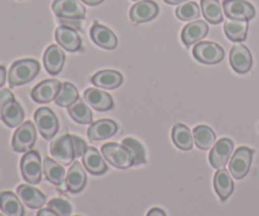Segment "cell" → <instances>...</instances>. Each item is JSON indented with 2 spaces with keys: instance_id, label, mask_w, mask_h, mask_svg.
<instances>
[{
  "instance_id": "12",
  "label": "cell",
  "mask_w": 259,
  "mask_h": 216,
  "mask_svg": "<svg viewBox=\"0 0 259 216\" xmlns=\"http://www.w3.org/2000/svg\"><path fill=\"white\" fill-rule=\"evenodd\" d=\"M230 66L237 73H247L249 72L253 66L252 53L245 46L235 45L230 51L229 56Z\"/></svg>"
},
{
  "instance_id": "39",
  "label": "cell",
  "mask_w": 259,
  "mask_h": 216,
  "mask_svg": "<svg viewBox=\"0 0 259 216\" xmlns=\"http://www.w3.org/2000/svg\"><path fill=\"white\" fill-rule=\"evenodd\" d=\"M72 141H73V146H75L76 157H80V156L82 157V154L85 153L86 148H88L85 141H83L82 138H80V137H76V136H72Z\"/></svg>"
},
{
  "instance_id": "37",
  "label": "cell",
  "mask_w": 259,
  "mask_h": 216,
  "mask_svg": "<svg viewBox=\"0 0 259 216\" xmlns=\"http://www.w3.org/2000/svg\"><path fill=\"white\" fill-rule=\"evenodd\" d=\"M48 207L60 216H70L72 212V206L70 202L63 199H52L48 202Z\"/></svg>"
},
{
  "instance_id": "13",
  "label": "cell",
  "mask_w": 259,
  "mask_h": 216,
  "mask_svg": "<svg viewBox=\"0 0 259 216\" xmlns=\"http://www.w3.org/2000/svg\"><path fill=\"white\" fill-rule=\"evenodd\" d=\"M159 7L153 0H141L131 8L129 17L134 23H146L158 15Z\"/></svg>"
},
{
  "instance_id": "3",
  "label": "cell",
  "mask_w": 259,
  "mask_h": 216,
  "mask_svg": "<svg viewBox=\"0 0 259 216\" xmlns=\"http://www.w3.org/2000/svg\"><path fill=\"white\" fill-rule=\"evenodd\" d=\"M51 156L56 162L62 166H68L75 159V146H73L72 136L71 134H62L57 137L51 143L50 147Z\"/></svg>"
},
{
  "instance_id": "19",
  "label": "cell",
  "mask_w": 259,
  "mask_h": 216,
  "mask_svg": "<svg viewBox=\"0 0 259 216\" xmlns=\"http://www.w3.org/2000/svg\"><path fill=\"white\" fill-rule=\"evenodd\" d=\"M118 124L110 119H101L90 124V128L88 129V137L90 141H104L110 137L115 136L118 132Z\"/></svg>"
},
{
  "instance_id": "10",
  "label": "cell",
  "mask_w": 259,
  "mask_h": 216,
  "mask_svg": "<svg viewBox=\"0 0 259 216\" xmlns=\"http://www.w3.org/2000/svg\"><path fill=\"white\" fill-rule=\"evenodd\" d=\"M81 0H55L52 10L60 19H83L86 9Z\"/></svg>"
},
{
  "instance_id": "42",
  "label": "cell",
  "mask_w": 259,
  "mask_h": 216,
  "mask_svg": "<svg viewBox=\"0 0 259 216\" xmlns=\"http://www.w3.org/2000/svg\"><path fill=\"white\" fill-rule=\"evenodd\" d=\"M5 80H7V70L4 66H0V88L4 85Z\"/></svg>"
},
{
  "instance_id": "5",
  "label": "cell",
  "mask_w": 259,
  "mask_h": 216,
  "mask_svg": "<svg viewBox=\"0 0 259 216\" xmlns=\"http://www.w3.org/2000/svg\"><path fill=\"white\" fill-rule=\"evenodd\" d=\"M253 149L248 147H240L234 152L229 161V172L234 179L242 180L248 175L253 159Z\"/></svg>"
},
{
  "instance_id": "14",
  "label": "cell",
  "mask_w": 259,
  "mask_h": 216,
  "mask_svg": "<svg viewBox=\"0 0 259 216\" xmlns=\"http://www.w3.org/2000/svg\"><path fill=\"white\" fill-rule=\"evenodd\" d=\"M55 35L60 47L65 48L68 52H76L81 48L82 40H81L80 34L70 25H60L56 29Z\"/></svg>"
},
{
  "instance_id": "45",
  "label": "cell",
  "mask_w": 259,
  "mask_h": 216,
  "mask_svg": "<svg viewBox=\"0 0 259 216\" xmlns=\"http://www.w3.org/2000/svg\"><path fill=\"white\" fill-rule=\"evenodd\" d=\"M0 216H5V215H3V214H0Z\"/></svg>"
},
{
  "instance_id": "38",
  "label": "cell",
  "mask_w": 259,
  "mask_h": 216,
  "mask_svg": "<svg viewBox=\"0 0 259 216\" xmlns=\"http://www.w3.org/2000/svg\"><path fill=\"white\" fill-rule=\"evenodd\" d=\"M12 100H14V95H13L9 89H3V90H0V119H2V113L4 106Z\"/></svg>"
},
{
  "instance_id": "11",
  "label": "cell",
  "mask_w": 259,
  "mask_h": 216,
  "mask_svg": "<svg viewBox=\"0 0 259 216\" xmlns=\"http://www.w3.org/2000/svg\"><path fill=\"white\" fill-rule=\"evenodd\" d=\"M233 151H234V143L232 139L223 138L214 144L211 152L209 154V161L214 168H224L230 161Z\"/></svg>"
},
{
  "instance_id": "20",
  "label": "cell",
  "mask_w": 259,
  "mask_h": 216,
  "mask_svg": "<svg viewBox=\"0 0 259 216\" xmlns=\"http://www.w3.org/2000/svg\"><path fill=\"white\" fill-rule=\"evenodd\" d=\"M17 195L24 205L29 209H40L47 202L45 194L30 185H19L17 189Z\"/></svg>"
},
{
  "instance_id": "21",
  "label": "cell",
  "mask_w": 259,
  "mask_h": 216,
  "mask_svg": "<svg viewBox=\"0 0 259 216\" xmlns=\"http://www.w3.org/2000/svg\"><path fill=\"white\" fill-rule=\"evenodd\" d=\"M83 99L86 103L90 104L91 108L98 111H108L114 106L113 98L105 91H101L95 88L86 89L83 93Z\"/></svg>"
},
{
  "instance_id": "27",
  "label": "cell",
  "mask_w": 259,
  "mask_h": 216,
  "mask_svg": "<svg viewBox=\"0 0 259 216\" xmlns=\"http://www.w3.org/2000/svg\"><path fill=\"white\" fill-rule=\"evenodd\" d=\"M2 119L9 128H17L22 125L24 120V110L18 101L12 100L4 106L2 113Z\"/></svg>"
},
{
  "instance_id": "9",
  "label": "cell",
  "mask_w": 259,
  "mask_h": 216,
  "mask_svg": "<svg viewBox=\"0 0 259 216\" xmlns=\"http://www.w3.org/2000/svg\"><path fill=\"white\" fill-rule=\"evenodd\" d=\"M224 14L229 19L250 20L255 17V8L247 0H224L223 2Z\"/></svg>"
},
{
  "instance_id": "22",
  "label": "cell",
  "mask_w": 259,
  "mask_h": 216,
  "mask_svg": "<svg viewBox=\"0 0 259 216\" xmlns=\"http://www.w3.org/2000/svg\"><path fill=\"white\" fill-rule=\"evenodd\" d=\"M86 181H88V176L83 169L82 164L80 162H73L72 166L68 169L67 175H66V187L72 194H78L85 187Z\"/></svg>"
},
{
  "instance_id": "18",
  "label": "cell",
  "mask_w": 259,
  "mask_h": 216,
  "mask_svg": "<svg viewBox=\"0 0 259 216\" xmlns=\"http://www.w3.org/2000/svg\"><path fill=\"white\" fill-rule=\"evenodd\" d=\"M82 164L91 175H95V176H100L108 171V164H106L105 158L94 147L86 148L85 153L82 154Z\"/></svg>"
},
{
  "instance_id": "6",
  "label": "cell",
  "mask_w": 259,
  "mask_h": 216,
  "mask_svg": "<svg viewBox=\"0 0 259 216\" xmlns=\"http://www.w3.org/2000/svg\"><path fill=\"white\" fill-rule=\"evenodd\" d=\"M37 139V131L32 121H25L18 126L12 139V147L15 152H29Z\"/></svg>"
},
{
  "instance_id": "24",
  "label": "cell",
  "mask_w": 259,
  "mask_h": 216,
  "mask_svg": "<svg viewBox=\"0 0 259 216\" xmlns=\"http://www.w3.org/2000/svg\"><path fill=\"white\" fill-rule=\"evenodd\" d=\"M214 187L219 199L222 201H227L234 191V182H233L230 172L225 168L218 169L214 176Z\"/></svg>"
},
{
  "instance_id": "44",
  "label": "cell",
  "mask_w": 259,
  "mask_h": 216,
  "mask_svg": "<svg viewBox=\"0 0 259 216\" xmlns=\"http://www.w3.org/2000/svg\"><path fill=\"white\" fill-rule=\"evenodd\" d=\"M187 2V0H164V3L169 5H177V4H182V3Z\"/></svg>"
},
{
  "instance_id": "28",
  "label": "cell",
  "mask_w": 259,
  "mask_h": 216,
  "mask_svg": "<svg viewBox=\"0 0 259 216\" xmlns=\"http://www.w3.org/2000/svg\"><path fill=\"white\" fill-rule=\"evenodd\" d=\"M172 141L175 146L181 151H190L195 144L194 133H191L189 128L185 124H175L172 129Z\"/></svg>"
},
{
  "instance_id": "1",
  "label": "cell",
  "mask_w": 259,
  "mask_h": 216,
  "mask_svg": "<svg viewBox=\"0 0 259 216\" xmlns=\"http://www.w3.org/2000/svg\"><path fill=\"white\" fill-rule=\"evenodd\" d=\"M39 63L32 58H24L14 62L8 73V80L12 86H20L30 82L39 73Z\"/></svg>"
},
{
  "instance_id": "26",
  "label": "cell",
  "mask_w": 259,
  "mask_h": 216,
  "mask_svg": "<svg viewBox=\"0 0 259 216\" xmlns=\"http://www.w3.org/2000/svg\"><path fill=\"white\" fill-rule=\"evenodd\" d=\"M91 82L99 88L108 89H116L123 83V76L120 72L114 70H103L96 72L95 75L91 77Z\"/></svg>"
},
{
  "instance_id": "7",
  "label": "cell",
  "mask_w": 259,
  "mask_h": 216,
  "mask_svg": "<svg viewBox=\"0 0 259 216\" xmlns=\"http://www.w3.org/2000/svg\"><path fill=\"white\" fill-rule=\"evenodd\" d=\"M34 121L45 139H52L57 134L60 123L56 114L50 108H39L34 113Z\"/></svg>"
},
{
  "instance_id": "25",
  "label": "cell",
  "mask_w": 259,
  "mask_h": 216,
  "mask_svg": "<svg viewBox=\"0 0 259 216\" xmlns=\"http://www.w3.org/2000/svg\"><path fill=\"white\" fill-rule=\"evenodd\" d=\"M0 209L7 216H24L22 200L14 192L4 191L0 194Z\"/></svg>"
},
{
  "instance_id": "31",
  "label": "cell",
  "mask_w": 259,
  "mask_h": 216,
  "mask_svg": "<svg viewBox=\"0 0 259 216\" xmlns=\"http://www.w3.org/2000/svg\"><path fill=\"white\" fill-rule=\"evenodd\" d=\"M201 12L211 24H219L224 19V9L219 0H201Z\"/></svg>"
},
{
  "instance_id": "23",
  "label": "cell",
  "mask_w": 259,
  "mask_h": 216,
  "mask_svg": "<svg viewBox=\"0 0 259 216\" xmlns=\"http://www.w3.org/2000/svg\"><path fill=\"white\" fill-rule=\"evenodd\" d=\"M65 53L61 50L60 46L52 45L46 50L43 56V62L48 73L51 75H58L62 71L63 63H65Z\"/></svg>"
},
{
  "instance_id": "34",
  "label": "cell",
  "mask_w": 259,
  "mask_h": 216,
  "mask_svg": "<svg viewBox=\"0 0 259 216\" xmlns=\"http://www.w3.org/2000/svg\"><path fill=\"white\" fill-rule=\"evenodd\" d=\"M78 100V91L72 83L70 82H62L60 91H58L57 96H56L55 101L58 106H65L68 108L72 105L73 103Z\"/></svg>"
},
{
  "instance_id": "16",
  "label": "cell",
  "mask_w": 259,
  "mask_h": 216,
  "mask_svg": "<svg viewBox=\"0 0 259 216\" xmlns=\"http://www.w3.org/2000/svg\"><path fill=\"white\" fill-rule=\"evenodd\" d=\"M90 37L96 46L105 50H114L118 46V38L114 34L113 30L99 22H94L90 29Z\"/></svg>"
},
{
  "instance_id": "35",
  "label": "cell",
  "mask_w": 259,
  "mask_h": 216,
  "mask_svg": "<svg viewBox=\"0 0 259 216\" xmlns=\"http://www.w3.org/2000/svg\"><path fill=\"white\" fill-rule=\"evenodd\" d=\"M176 15L179 19L185 20V22H191V20L197 19L200 17V7L195 2L182 3L176 9Z\"/></svg>"
},
{
  "instance_id": "2",
  "label": "cell",
  "mask_w": 259,
  "mask_h": 216,
  "mask_svg": "<svg viewBox=\"0 0 259 216\" xmlns=\"http://www.w3.org/2000/svg\"><path fill=\"white\" fill-rule=\"evenodd\" d=\"M101 154L111 166L120 169H126L134 166V157L124 144L106 143L101 147Z\"/></svg>"
},
{
  "instance_id": "46",
  "label": "cell",
  "mask_w": 259,
  "mask_h": 216,
  "mask_svg": "<svg viewBox=\"0 0 259 216\" xmlns=\"http://www.w3.org/2000/svg\"><path fill=\"white\" fill-rule=\"evenodd\" d=\"M133 2H138V0H133Z\"/></svg>"
},
{
  "instance_id": "15",
  "label": "cell",
  "mask_w": 259,
  "mask_h": 216,
  "mask_svg": "<svg viewBox=\"0 0 259 216\" xmlns=\"http://www.w3.org/2000/svg\"><path fill=\"white\" fill-rule=\"evenodd\" d=\"M61 85H62V82H60L58 80H55V78L53 80H45L33 89L32 93H30V96H32V99L35 103H50V101L56 99V96H57L58 91L61 89Z\"/></svg>"
},
{
  "instance_id": "29",
  "label": "cell",
  "mask_w": 259,
  "mask_h": 216,
  "mask_svg": "<svg viewBox=\"0 0 259 216\" xmlns=\"http://www.w3.org/2000/svg\"><path fill=\"white\" fill-rule=\"evenodd\" d=\"M43 172L46 175V179L51 182V184L56 185V186H60L63 184V181H66V171L63 168L62 164H60L58 162H56L55 159L51 158H45L43 161Z\"/></svg>"
},
{
  "instance_id": "17",
  "label": "cell",
  "mask_w": 259,
  "mask_h": 216,
  "mask_svg": "<svg viewBox=\"0 0 259 216\" xmlns=\"http://www.w3.org/2000/svg\"><path fill=\"white\" fill-rule=\"evenodd\" d=\"M209 33V25L204 20H195L185 25L181 33V39L186 47L201 42L202 38L206 37Z\"/></svg>"
},
{
  "instance_id": "32",
  "label": "cell",
  "mask_w": 259,
  "mask_h": 216,
  "mask_svg": "<svg viewBox=\"0 0 259 216\" xmlns=\"http://www.w3.org/2000/svg\"><path fill=\"white\" fill-rule=\"evenodd\" d=\"M192 133H194L195 144L199 149L207 151V149L214 147L217 136L211 128H209L207 125H197Z\"/></svg>"
},
{
  "instance_id": "8",
  "label": "cell",
  "mask_w": 259,
  "mask_h": 216,
  "mask_svg": "<svg viewBox=\"0 0 259 216\" xmlns=\"http://www.w3.org/2000/svg\"><path fill=\"white\" fill-rule=\"evenodd\" d=\"M192 55L199 62L205 65H217L224 58V50L218 43L199 42L192 48Z\"/></svg>"
},
{
  "instance_id": "33",
  "label": "cell",
  "mask_w": 259,
  "mask_h": 216,
  "mask_svg": "<svg viewBox=\"0 0 259 216\" xmlns=\"http://www.w3.org/2000/svg\"><path fill=\"white\" fill-rule=\"evenodd\" d=\"M68 114L71 118L78 124H93V113L88 104L83 103L82 100H77L67 108Z\"/></svg>"
},
{
  "instance_id": "40",
  "label": "cell",
  "mask_w": 259,
  "mask_h": 216,
  "mask_svg": "<svg viewBox=\"0 0 259 216\" xmlns=\"http://www.w3.org/2000/svg\"><path fill=\"white\" fill-rule=\"evenodd\" d=\"M147 216H167V215L166 212H164L162 209H159V207H153V209L149 210Z\"/></svg>"
},
{
  "instance_id": "41",
  "label": "cell",
  "mask_w": 259,
  "mask_h": 216,
  "mask_svg": "<svg viewBox=\"0 0 259 216\" xmlns=\"http://www.w3.org/2000/svg\"><path fill=\"white\" fill-rule=\"evenodd\" d=\"M37 216H60L58 214H56L53 210H51L50 207H47V209H40L39 211H38Z\"/></svg>"
},
{
  "instance_id": "36",
  "label": "cell",
  "mask_w": 259,
  "mask_h": 216,
  "mask_svg": "<svg viewBox=\"0 0 259 216\" xmlns=\"http://www.w3.org/2000/svg\"><path fill=\"white\" fill-rule=\"evenodd\" d=\"M123 144L133 154L134 166L146 163V151H144V147L142 146L141 142H138L134 138H125L123 141Z\"/></svg>"
},
{
  "instance_id": "4",
  "label": "cell",
  "mask_w": 259,
  "mask_h": 216,
  "mask_svg": "<svg viewBox=\"0 0 259 216\" xmlns=\"http://www.w3.org/2000/svg\"><path fill=\"white\" fill-rule=\"evenodd\" d=\"M22 176L29 185L39 184L42 180V161L37 151L25 152L20 161Z\"/></svg>"
},
{
  "instance_id": "30",
  "label": "cell",
  "mask_w": 259,
  "mask_h": 216,
  "mask_svg": "<svg viewBox=\"0 0 259 216\" xmlns=\"http://www.w3.org/2000/svg\"><path fill=\"white\" fill-rule=\"evenodd\" d=\"M224 32L232 42H243L247 39L248 22L237 19L228 20L224 23Z\"/></svg>"
},
{
  "instance_id": "43",
  "label": "cell",
  "mask_w": 259,
  "mask_h": 216,
  "mask_svg": "<svg viewBox=\"0 0 259 216\" xmlns=\"http://www.w3.org/2000/svg\"><path fill=\"white\" fill-rule=\"evenodd\" d=\"M82 3H85V4L90 5V7H95V5H99L100 3H103L104 0H81Z\"/></svg>"
}]
</instances>
